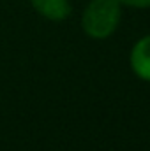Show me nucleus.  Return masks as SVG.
Here are the masks:
<instances>
[{
    "mask_svg": "<svg viewBox=\"0 0 150 151\" xmlns=\"http://www.w3.org/2000/svg\"><path fill=\"white\" fill-rule=\"evenodd\" d=\"M118 0H92L81 16V27L92 39H106L117 30L120 23Z\"/></svg>",
    "mask_w": 150,
    "mask_h": 151,
    "instance_id": "obj_1",
    "label": "nucleus"
},
{
    "mask_svg": "<svg viewBox=\"0 0 150 151\" xmlns=\"http://www.w3.org/2000/svg\"><path fill=\"white\" fill-rule=\"evenodd\" d=\"M30 4L41 16L51 21H64L71 14L69 0H30Z\"/></svg>",
    "mask_w": 150,
    "mask_h": 151,
    "instance_id": "obj_3",
    "label": "nucleus"
},
{
    "mask_svg": "<svg viewBox=\"0 0 150 151\" xmlns=\"http://www.w3.org/2000/svg\"><path fill=\"white\" fill-rule=\"evenodd\" d=\"M118 2L129 5V7H138V9H147V7H150V0H118Z\"/></svg>",
    "mask_w": 150,
    "mask_h": 151,
    "instance_id": "obj_4",
    "label": "nucleus"
},
{
    "mask_svg": "<svg viewBox=\"0 0 150 151\" xmlns=\"http://www.w3.org/2000/svg\"><path fill=\"white\" fill-rule=\"evenodd\" d=\"M131 67L143 81H150V35L141 37L131 51Z\"/></svg>",
    "mask_w": 150,
    "mask_h": 151,
    "instance_id": "obj_2",
    "label": "nucleus"
}]
</instances>
